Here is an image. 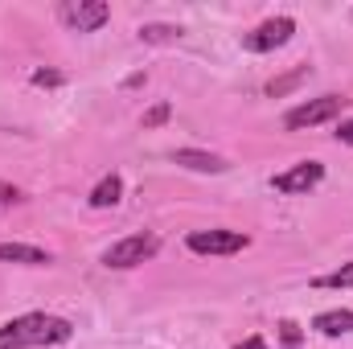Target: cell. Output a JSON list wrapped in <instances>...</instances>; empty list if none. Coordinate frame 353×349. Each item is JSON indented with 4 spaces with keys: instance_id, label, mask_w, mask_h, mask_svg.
Wrapping results in <instances>:
<instances>
[{
    "instance_id": "obj_7",
    "label": "cell",
    "mask_w": 353,
    "mask_h": 349,
    "mask_svg": "<svg viewBox=\"0 0 353 349\" xmlns=\"http://www.w3.org/2000/svg\"><path fill=\"white\" fill-rule=\"evenodd\" d=\"M321 181H325V165H321V161H304V165L279 173L271 185H275L279 193H308V189H316Z\"/></svg>"
},
{
    "instance_id": "obj_8",
    "label": "cell",
    "mask_w": 353,
    "mask_h": 349,
    "mask_svg": "<svg viewBox=\"0 0 353 349\" xmlns=\"http://www.w3.org/2000/svg\"><path fill=\"white\" fill-rule=\"evenodd\" d=\"M173 161L185 165V169H193V173H226V161L214 157V152H201V148H176Z\"/></svg>"
},
{
    "instance_id": "obj_12",
    "label": "cell",
    "mask_w": 353,
    "mask_h": 349,
    "mask_svg": "<svg viewBox=\"0 0 353 349\" xmlns=\"http://www.w3.org/2000/svg\"><path fill=\"white\" fill-rule=\"evenodd\" d=\"M308 79V66H300V70H292V74H283V79H275V83H267V94H283V90L300 87Z\"/></svg>"
},
{
    "instance_id": "obj_6",
    "label": "cell",
    "mask_w": 353,
    "mask_h": 349,
    "mask_svg": "<svg viewBox=\"0 0 353 349\" xmlns=\"http://www.w3.org/2000/svg\"><path fill=\"white\" fill-rule=\"evenodd\" d=\"M292 33H296V21H292V17H271V21H263L259 29H251V33L243 37V50H251V54H271V50L288 46Z\"/></svg>"
},
{
    "instance_id": "obj_1",
    "label": "cell",
    "mask_w": 353,
    "mask_h": 349,
    "mask_svg": "<svg viewBox=\"0 0 353 349\" xmlns=\"http://www.w3.org/2000/svg\"><path fill=\"white\" fill-rule=\"evenodd\" d=\"M74 325L54 312H25L8 325H0V349H46L70 341Z\"/></svg>"
},
{
    "instance_id": "obj_16",
    "label": "cell",
    "mask_w": 353,
    "mask_h": 349,
    "mask_svg": "<svg viewBox=\"0 0 353 349\" xmlns=\"http://www.w3.org/2000/svg\"><path fill=\"white\" fill-rule=\"evenodd\" d=\"M169 119V103H157L148 115H144V128H157V123H165Z\"/></svg>"
},
{
    "instance_id": "obj_13",
    "label": "cell",
    "mask_w": 353,
    "mask_h": 349,
    "mask_svg": "<svg viewBox=\"0 0 353 349\" xmlns=\"http://www.w3.org/2000/svg\"><path fill=\"white\" fill-rule=\"evenodd\" d=\"M316 283H321V288H353V263L337 267V271H329V275H321Z\"/></svg>"
},
{
    "instance_id": "obj_20",
    "label": "cell",
    "mask_w": 353,
    "mask_h": 349,
    "mask_svg": "<svg viewBox=\"0 0 353 349\" xmlns=\"http://www.w3.org/2000/svg\"><path fill=\"white\" fill-rule=\"evenodd\" d=\"M239 349H267V346H263V337H247Z\"/></svg>"
},
{
    "instance_id": "obj_19",
    "label": "cell",
    "mask_w": 353,
    "mask_h": 349,
    "mask_svg": "<svg viewBox=\"0 0 353 349\" xmlns=\"http://www.w3.org/2000/svg\"><path fill=\"white\" fill-rule=\"evenodd\" d=\"M337 140H341V144H350V148H353V119H345V123H341V132H337Z\"/></svg>"
},
{
    "instance_id": "obj_14",
    "label": "cell",
    "mask_w": 353,
    "mask_h": 349,
    "mask_svg": "<svg viewBox=\"0 0 353 349\" xmlns=\"http://www.w3.org/2000/svg\"><path fill=\"white\" fill-rule=\"evenodd\" d=\"M140 37H144V41H176L181 29H173V25H144Z\"/></svg>"
},
{
    "instance_id": "obj_2",
    "label": "cell",
    "mask_w": 353,
    "mask_h": 349,
    "mask_svg": "<svg viewBox=\"0 0 353 349\" xmlns=\"http://www.w3.org/2000/svg\"><path fill=\"white\" fill-rule=\"evenodd\" d=\"M157 251H161V239H157V235H128V239H119V243H111V247L103 251V267L128 271V267H136V263L152 259Z\"/></svg>"
},
{
    "instance_id": "obj_4",
    "label": "cell",
    "mask_w": 353,
    "mask_h": 349,
    "mask_svg": "<svg viewBox=\"0 0 353 349\" xmlns=\"http://www.w3.org/2000/svg\"><path fill=\"white\" fill-rule=\"evenodd\" d=\"M58 21L74 33H94L99 25L111 21V8L103 0H66V4H58Z\"/></svg>"
},
{
    "instance_id": "obj_5",
    "label": "cell",
    "mask_w": 353,
    "mask_h": 349,
    "mask_svg": "<svg viewBox=\"0 0 353 349\" xmlns=\"http://www.w3.org/2000/svg\"><path fill=\"white\" fill-rule=\"evenodd\" d=\"M247 247H251V239L243 230H193L189 235L193 255H239Z\"/></svg>"
},
{
    "instance_id": "obj_17",
    "label": "cell",
    "mask_w": 353,
    "mask_h": 349,
    "mask_svg": "<svg viewBox=\"0 0 353 349\" xmlns=\"http://www.w3.org/2000/svg\"><path fill=\"white\" fill-rule=\"evenodd\" d=\"M33 83H37V87H62V74H58V70H37Z\"/></svg>"
},
{
    "instance_id": "obj_9",
    "label": "cell",
    "mask_w": 353,
    "mask_h": 349,
    "mask_svg": "<svg viewBox=\"0 0 353 349\" xmlns=\"http://www.w3.org/2000/svg\"><path fill=\"white\" fill-rule=\"evenodd\" d=\"M119 197H123V177L119 173H107L90 189V206L94 210H111V206H119Z\"/></svg>"
},
{
    "instance_id": "obj_15",
    "label": "cell",
    "mask_w": 353,
    "mask_h": 349,
    "mask_svg": "<svg viewBox=\"0 0 353 349\" xmlns=\"http://www.w3.org/2000/svg\"><path fill=\"white\" fill-rule=\"evenodd\" d=\"M279 337H283V349H296V346H300V329H296L292 321H283V325H279Z\"/></svg>"
},
{
    "instance_id": "obj_3",
    "label": "cell",
    "mask_w": 353,
    "mask_h": 349,
    "mask_svg": "<svg viewBox=\"0 0 353 349\" xmlns=\"http://www.w3.org/2000/svg\"><path fill=\"white\" fill-rule=\"evenodd\" d=\"M341 107H345V99H341V94H321V99H308V103L292 107L283 123H288L292 132H304V128H316V123L337 119V115H341Z\"/></svg>"
},
{
    "instance_id": "obj_10",
    "label": "cell",
    "mask_w": 353,
    "mask_h": 349,
    "mask_svg": "<svg viewBox=\"0 0 353 349\" xmlns=\"http://www.w3.org/2000/svg\"><path fill=\"white\" fill-rule=\"evenodd\" d=\"M312 329H316V333H325V337L353 333V312H350V308H329V312H321V317L312 321Z\"/></svg>"
},
{
    "instance_id": "obj_18",
    "label": "cell",
    "mask_w": 353,
    "mask_h": 349,
    "mask_svg": "<svg viewBox=\"0 0 353 349\" xmlns=\"http://www.w3.org/2000/svg\"><path fill=\"white\" fill-rule=\"evenodd\" d=\"M8 201H21V189L8 185V181H0V206H8Z\"/></svg>"
},
{
    "instance_id": "obj_11",
    "label": "cell",
    "mask_w": 353,
    "mask_h": 349,
    "mask_svg": "<svg viewBox=\"0 0 353 349\" xmlns=\"http://www.w3.org/2000/svg\"><path fill=\"white\" fill-rule=\"evenodd\" d=\"M0 263H29V267H41V263H50V251L29 247V243H0Z\"/></svg>"
}]
</instances>
